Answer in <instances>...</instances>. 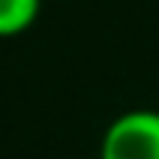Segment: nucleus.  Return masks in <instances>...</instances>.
<instances>
[{
    "mask_svg": "<svg viewBox=\"0 0 159 159\" xmlns=\"http://www.w3.org/2000/svg\"><path fill=\"white\" fill-rule=\"evenodd\" d=\"M99 159H159V111L135 108L105 129Z\"/></svg>",
    "mask_w": 159,
    "mask_h": 159,
    "instance_id": "obj_1",
    "label": "nucleus"
},
{
    "mask_svg": "<svg viewBox=\"0 0 159 159\" xmlns=\"http://www.w3.org/2000/svg\"><path fill=\"white\" fill-rule=\"evenodd\" d=\"M42 0H0V36H18L36 21Z\"/></svg>",
    "mask_w": 159,
    "mask_h": 159,
    "instance_id": "obj_2",
    "label": "nucleus"
}]
</instances>
